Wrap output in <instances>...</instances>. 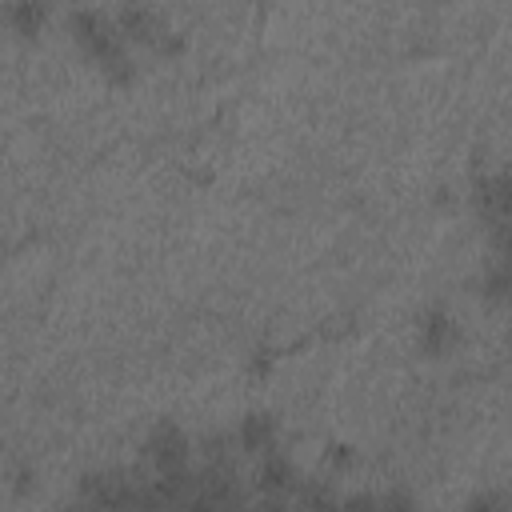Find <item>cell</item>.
<instances>
[{
	"mask_svg": "<svg viewBox=\"0 0 512 512\" xmlns=\"http://www.w3.org/2000/svg\"><path fill=\"white\" fill-rule=\"evenodd\" d=\"M72 36L80 40V48L112 76V80H128V56H124V36L116 24H108L100 12H76L72 16Z\"/></svg>",
	"mask_w": 512,
	"mask_h": 512,
	"instance_id": "6da1fadb",
	"label": "cell"
},
{
	"mask_svg": "<svg viewBox=\"0 0 512 512\" xmlns=\"http://www.w3.org/2000/svg\"><path fill=\"white\" fill-rule=\"evenodd\" d=\"M148 456H152V464H156L160 476L184 472V464H188V440H184V432L172 428V424H160L152 432V440H148Z\"/></svg>",
	"mask_w": 512,
	"mask_h": 512,
	"instance_id": "7a4b0ae2",
	"label": "cell"
},
{
	"mask_svg": "<svg viewBox=\"0 0 512 512\" xmlns=\"http://www.w3.org/2000/svg\"><path fill=\"white\" fill-rule=\"evenodd\" d=\"M116 28H120L124 40H144V44H160V36H164V32H160V20H156L144 4H128V8L120 12V24H116Z\"/></svg>",
	"mask_w": 512,
	"mask_h": 512,
	"instance_id": "3957f363",
	"label": "cell"
},
{
	"mask_svg": "<svg viewBox=\"0 0 512 512\" xmlns=\"http://www.w3.org/2000/svg\"><path fill=\"white\" fill-rule=\"evenodd\" d=\"M48 8H52V0H12V4L4 8V20L12 24V32L32 36V32H40Z\"/></svg>",
	"mask_w": 512,
	"mask_h": 512,
	"instance_id": "277c9868",
	"label": "cell"
},
{
	"mask_svg": "<svg viewBox=\"0 0 512 512\" xmlns=\"http://www.w3.org/2000/svg\"><path fill=\"white\" fill-rule=\"evenodd\" d=\"M420 344H424L428 352H444V348L452 344V316H444V312L428 316V320L420 324Z\"/></svg>",
	"mask_w": 512,
	"mask_h": 512,
	"instance_id": "5b68a950",
	"label": "cell"
},
{
	"mask_svg": "<svg viewBox=\"0 0 512 512\" xmlns=\"http://www.w3.org/2000/svg\"><path fill=\"white\" fill-rule=\"evenodd\" d=\"M240 448L248 452H268L272 448V420L268 416H248L240 424Z\"/></svg>",
	"mask_w": 512,
	"mask_h": 512,
	"instance_id": "8992f818",
	"label": "cell"
},
{
	"mask_svg": "<svg viewBox=\"0 0 512 512\" xmlns=\"http://www.w3.org/2000/svg\"><path fill=\"white\" fill-rule=\"evenodd\" d=\"M260 484H264V488H288V484H292V468H288V460H284V456H264Z\"/></svg>",
	"mask_w": 512,
	"mask_h": 512,
	"instance_id": "52a82bcc",
	"label": "cell"
}]
</instances>
